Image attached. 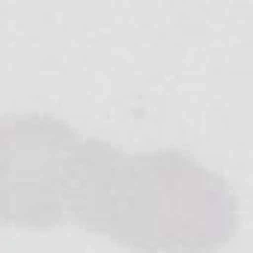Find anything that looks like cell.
<instances>
[{
    "instance_id": "6da1fadb",
    "label": "cell",
    "mask_w": 253,
    "mask_h": 253,
    "mask_svg": "<svg viewBox=\"0 0 253 253\" xmlns=\"http://www.w3.org/2000/svg\"><path fill=\"white\" fill-rule=\"evenodd\" d=\"M72 223L134 253H220L241 223L235 188L179 149L122 152L86 137Z\"/></svg>"
},
{
    "instance_id": "3957f363",
    "label": "cell",
    "mask_w": 253,
    "mask_h": 253,
    "mask_svg": "<svg viewBox=\"0 0 253 253\" xmlns=\"http://www.w3.org/2000/svg\"><path fill=\"white\" fill-rule=\"evenodd\" d=\"M9 217V146H6V125L0 116V226Z\"/></svg>"
},
{
    "instance_id": "7a4b0ae2",
    "label": "cell",
    "mask_w": 253,
    "mask_h": 253,
    "mask_svg": "<svg viewBox=\"0 0 253 253\" xmlns=\"http://www.w3.org/2000/svg\"><path fill=\"white\" fill-rule=\"evenodd\" d=\"M3 125L9 146L6 226L51 229L69 223L78 203L86 137L48 113L3 116Z\"/></svg>"
}]
</instances>
